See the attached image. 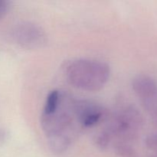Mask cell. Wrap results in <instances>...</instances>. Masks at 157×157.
Listing matches in <instances>:
<instances>
[{
  "mask_svg": "<svg viewBox=\"0 0 157 157\" xmlns=\"http://www.w3.org/2000/svg\"><path fill=\"white\" fill-rule=\"evenodd\" d=\"M74 111L78 124L84 128L96 126L105 116L106 111L99 104L90 101H75Z\"/></svg>",
  "mask_w": 157,
  "mask_h": 157,
  "instance_id": "obj_6",
  "label": "cell"
},
{
  "mask_svg": "<svg viewBox=\"0 0 157 157\" xmlns=\"http://www.w3.org/2000/svg\"><path fill=\"white\" fill-rule=\"evenodd\" d=\"M64 75L73 87L85 91H98L108 82L110 67L96 60L76 59L66 64Z\"/></svg>",
  "mask_w": 157,
  "mask_h": 157,
  "instance_id": "obj_2",
  "label": "cell"
},
{
  "mask_svg": "<svg viewBox=\"0 0 157 157\" xmlns=\"http://www.w3.org/2000/svg\"><path fill=\"white\" fill-rule=\"evenodd\" d=\"M144 126V119L139 110L132 106H127L115 113L105 130L116 140L115 144H128L137 140Z\"/></svg>",
  "mask_w": 157,
  "mask_h": 157,
  "instance_id": "obj_3",
  "label": "cell"
},
{
  "mask_svg": "<svg viewBox=\"0 0 157 157\" xmlns=\"http://www.w3.org/2000/svg\"><path fill=\"white\" fill-rule=\"evenodd\" d=\"M61 94L58 90H55L50 92L46 98L42 114L49 115L53 113L58 109L61 102Z\"/></svg>",
  "mask_w": 157,
  "mask_h": 157,
  "instance_id": "obj_7",
  "label": "cell"
},
{
  "mask_svg": "<svg viewBox=\"0 0 157 157\" xmlns=\"http://www.w3.org/2000/svg\"><path fill=\"white\" fill-rule=\"evenodd\" d=\"M14 41L26 49H38L47 42L45 32L40 26L31 22H23L15 26L12 32Z\"/></svg>",
  "mask_w": 157,
  "mask_h": 157,
  "instance_id": "obj_5",
  "label": "cell"
},
{
  "mask_svg": "<svg viewBox=\"0 0 157 157\" xmlns=\"http://www.w3.org/2000/svg\"><path fill=\"white\" fill-rule=\"evenodd\" d=\"M77 121L74 101L61 97L58 109L53 113L41 116V126L49 148L55 153H62L70 147ZM78 123V121H77Z\"/></svg>",
  "mask_w": 157,
  "mask_h": 157,
  "instance_id": "obj_1",
  "label": "cell"
},
{
  "mask_svg": "<svg viewBox=\"0 0 157 157\" xmlns=\"http://www.w3.org/2000/svg\"><path fill=\"white\" fill-rule=\"evenodd\" d=\"M145 146L148 150L149 157H157V132L150 133L146 137Z\"/></svg>",
  "mask_w": 157,
  "mask_h": 157,
  "instance_id": "obj_8",
  "label": "cell"
},
{
  "mask_svg": "<svg viewBox=\"0 0 157 157\" xmlns=\"http://www.w3.org/2000/svg\"><path fill=\"white\" fill-rule=\"evenodd\" d=\"M133 89L144 110L157 125V81L148 75H138L133 79Z\"/></svg>",
  "mask_w": 157,
  "mask_h": 157,
  "instance_id": "obj_4",
  "label": "cell"
}]
</instances>
